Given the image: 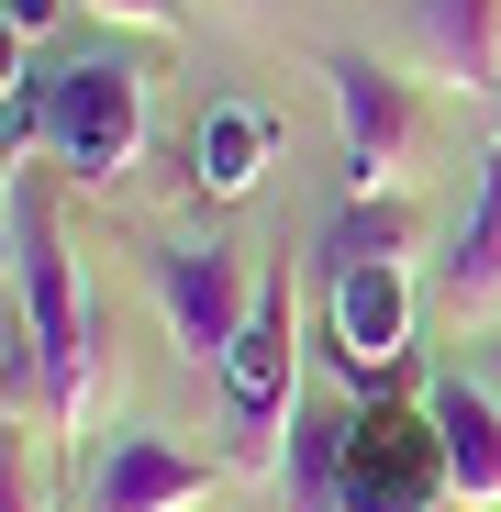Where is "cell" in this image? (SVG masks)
I'll list each match as a JSON object with an SVG mask.
<instances>
[{"mask_svg":"<svg viewBox=\"0 0 501 512\" xmlns=\"http://www.w3.org/2000/svg\"><path fill=\"white\" fill-rule=\"evenodd\" d=\"M323 90H334V123H346V190L357 201H390L424 156V123H412V90L379 67V56H323Z\"/></svg>","mask_w":501,"mask_h":512,"instance_id":"cell-4","label":"cell"},{"mask_svg":"<svg viewBox=\"0 0 501 512\" xmlns=\"http://www.w3.org/2000/svg\"><path fill=\"white\" fill-rule=\"evenodd\" d=\"M0 145H12V167L45 156V90H23V78H12V101H0Z\"/></svg>","mask_w":501,"mask_h":512,"instance_id":"cell-14","label":"cell"},{"mask_svg":"<svg viewBox=\"0 0 501 512\" xmlns=\"http://www.w3.org/2000/svg\"><path fill=\"white\" fill-rule=\"evenodd\" d=\"M223 423H234V435H279V423L301 412V346H290V279H268L257 290V312H245V334H234V346H223Z\"/></svg>","mask_w":501,"mask_h":512,"instance_id":"cell-6","label":"cell"},{"mask_svg":"<svg viewBox=\"0 0 501 512\" xmlns=\"http://www.w3.org/2000/svg\"><path fill=\"white\" fill-rule=\"evenodd\" d=\"M0 512H45V501H34V479H23V446L0 457Z\"/></svg>","mask_w":501,"mask_h":512,"instance_id":"cell-17","label":"cell"},{"mask_svg":"<svg viewBox=\"0 0 501 512\" xmlns=\"http://www.w3.org/2000/svg\"><path fill=\"white\" fill-rule=\"evenodd\" d=\"M12 301L34 323V357H45V423L56 435H90V412H101V323H90V290H78V256L56 245L34 179L12 167Z\"/></svg>","mask_w":501,"mask_h":512,"instance_id":"cell-1","label":"cell"},{"mask_svg":"<svg viewBox=\"0 0 501 512\" xmlns=\"http://www.w3.org/2000/svg\"><path fill=\"white\" fill-rule=\"evenodd\" d=\"M412 56L446 90L501 101V0H412Z\"/></svg>","mask_w":501,"mask_h":512,"instance_id":"cell-9","label":"cell"},{"mask_svg":"<svg viewBox=\"0 0 501 512\" xmlns=\"http://www.w3.org/2000/svg\"><path fill=\"white\" fill-rule=\"evenodd\" d=\"M368 256H412V212H401V201H357V190H346V212L323 223V268H368Z\"/></svg>","mask_w":501,"mask_h":512,"instance_id":"cell-13","label":"cell"},{"mask_svg":"<svg viewBox=\"0 0 501 512\" xmlns=\"http://www.w3.org/2000/svg\"><path fill=\"white\" fill-rule=\"evenodd\" d=\"M446 501V446L435 412H346V512H435Z\"/></svg>","mask_w":501,"mask_h":512,"instance_id":"cell-5","label":"cell"},{"mask_svg":"<svg viewBox=\"0 0 501 512\" xmlns=\"http://www.w3.org/2000/svg\"><path fill=\"white\" fill-rule=\"evenodd\" d=\"M45 156L67 167L78 190H112L123 167L145 156V78L123 56H78L45 78Z\"/></svg>","mask_w":501,"mask_h":512,"instance_id":"cell-2","label":"cell"},{"mask_svg":"<svg viewBox=\"0 0 501 512\" xmlns=\"http://www.w3.org/2000/svg\"><path fill=\"white\" fill-rule=\"evenodd\" d=\"M446 290H457V312H490L501 301V145L479 156V212H468V234L446 256Z\"/></svg>","mask_w":501,"mask_h":512,"instance_id":"cell-12","label":"cell"},{"mask_svg":"<svg viewBox=\"0 0 501 512\" xmlns=\"http://www.w3.org/2000/svg\"><path fill=\"white\" fill-rule=\"evenodd\" d=\"M56 12H67V0H0V23H12V45H34V34H56Z\"/></svg>","mask_w":501,"mask_h":512,"instance_id":"cell-16","label":"cell"},{"mask_svg":"<svg viewBox=\"0 0 501 512\" xmlns=\"http://www.w3.org/2000/svg\"><path fill=\"white\" fill-rule=\"evenodd\" d=\"M145 279H156V312H167V334H179L190 368H223V346L245 334V312H257V290H268V279H245V256L212 245V234L201 245H156Z\"/></svg>","mask_w":501,"mask_h":512,"instance_id":"cell-3","label":"cell"},{"mask_svg":"<svg viewBox=\"0 0 501 512\" xmlns=\"http://www.w3.org/2000/svg\"><path fill=\"white\" fill-rule=\"evenodd\" d=\"M323 323H334V357H346V379H390L412 357V279H401V256H368V268H334L323 290Z\"/></svg>","mask_w":501,"mask_h":512,"instance_id":"cell-7","label":"cell"},{"mask_svg":"<svg viewBox=\"0 0 501 512\" xmlns=\"http://www.w3.org/2000/svg\"><path fill=\"white\" fill-rule=\"evenodd\" d=\"M424 412H435V446H446V490L468 512H501V401L468 390V379H435Z\"/></svg>","mask_w":501,"mask_h":512,"instance_id":"cell-10","label":"cell"},{"mask_svg":"<svg viewBox=\"0 0 501 512\" xmlns=\"http://www.w3.org/2000/svg\"><path fill=\"white\" fill-rule=\"evenodd\" d=\"M268 156H279V112L268 101H212L201 134H190V190L201 201H257Z\"/></svg>","mask_w":501,"mask_h":512,"instance_id":"cell-11","label":"cell"},{"mask_svg":"<svg viewBox=\"0 0 501 512\" xmlns=\"http://www.w3.org/2000/svg\"><path fill=\"white\" fill-rule=\"evenodd\" d=\"M90 12H112V23H134V34H179V0H90Z\"/></svg>","mask_w":501,"mask_h":512,"instance_id":"cell-15","label":"cell"},{"mask_svg":"<svg viewBox=\"0 0 501 512\" xmlns=\"http://www.w3.org/2000/svg\"><path fill=\"white\" fill-rule=\"evenodd\" d=\"M201 501H212V468L190 446L145 435V423H123L90 468V512H201Z\"/></svg>","mask_w":501,"mask_h":512,"instance_id":"cell-8","label":"cell"}]
</instances>
